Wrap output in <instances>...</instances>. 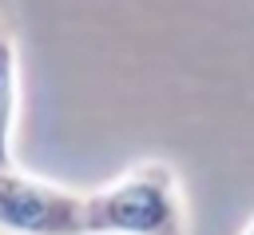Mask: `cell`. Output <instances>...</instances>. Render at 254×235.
<instances>
[{"label":"cell","mask_w":254,"mask_h":235,"mask_svg":"<svg viewBox=\"0 0 254 235\" xmlns=\"http://www.w3.org/2000/svg\"><path fill=\"white\" fill-rule=\"evenodd\" d=\"M87 235H190V207L167 159H139L111 183L83 191Z\"/></svg>","instance_id":"1"},{"label":"cell","mask_w":254,"mask_h":235,"mask_svg":"<svg viewBox=\"0 0 254 235\" xmlns=\"http://www.w3.org/2000/svg\"><path fill=\"white\" fill-rule=\"evenodd\" d=\"M238 235H254V215H250V219H246V227H242V231H238Z\"/></svg>","instance_id":"4"},{"label":"cell","mask_w":254,"mask_h":235,"mask_svg":"<svg viewBox=\"0 0 254 235\" xmlns=\"http://www.w3.org/2000/svg\"><path fill=\"white\" fill-rule=\"evenodd\" d=\"M16 123H20V56L16 44H0V167L16 163Z\"/></svg>","instance_id":"3"},{"label":"cell","mask_w":254,"mask_h":235,"mask_svg":"<svg viewBox=\"0 0 254 235\" xmlns=\"http://www.w3.org/2000/svg\"><path fill=\"white\" fill-rule=\"evenodd\" d=\"M0 235H87L83 191L40 179L24 167H0Z\"/></svg>","instance_id":"2"},{"label":"cell","mask_w":254,"mask_h":235,"mask_svg":"<svg viewBox=\"0 0 254 235\" xmlns=\"http://www.w3.org/2000/svg\"><path fill=\"white\" fill-rule=\"evenodd\" d=\"M4 40H8V36H4V32H0V44H4Z\"/></svg>","instance_id":"5"}]
</instances>
